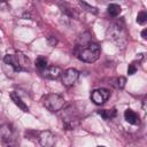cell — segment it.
I'll use <instances>...</instances> for the list:
<instances>
[{
	"label": "cell",
	"mask_w": 147,
	"mask_h": 147,
	"mask_svg": "<svg viewBox=\"0 0 147 147\" xmlns=\"http://www.w3.org/2000/svg\"><path fill=\"white\" fill-rule=\"evenodd\" d=\"M6 64L10 65L16 72L18 71H29L30 70V60L22 53L17 52L15 54H7L3 57Z\"/></svg>",
	"instance_id": "1"
},
{
	"label": "cell",
	"mask_w": 147,
	"mask_h": 147,
	"mask_svg": "<svg viewBox=\"0 0 147 147\" xmlns=\"http://www.w3.org/2000/svg\"><path fill=\"white\" fill-rule=\"evenodd\" d=\"M100 46L95 42H90L85 46H82L77 49V56L80 61L92 63L95 62L100 56Z\"/></svg>",
	"instance_id": "2"
},
{
	"label": "cell",
	"mask_w": 147,
	"mask_h": 147,
	"mask_svg": "<svg viewBox=\"0 0 147 147\" xmlns=\"http://www.w3.org/2000/svg\"><path fill=\"white\" fill-rule=\"evenodd\" d=\"M108 33H109L110 38L118 46H122L126 42L127 34H126V30H125V26L123 25V23H119V22L113 23L108 29Z\"/></svg>",
	"instance_id": "3"
},
{
	"label": "cell",
	"mask_w": 147,
	"mask_h": 147,
	"mask_svg": "<svg viewBox=\"0 0 147 147\" xmlns=\"http://www.w3.org/2000/svg\"><path fill=\"white\" fill-rule=\"evenodd\" d=\"M42 103L44 106L52 113H55V111H59L61 110L63 107H64V99L59 95V94H55V93H51V94H47L44 100H42Z\"/></svg>",
	"instance_id": "4"
},
{
	"label": "cell",
	"mask_w": 147,
	"mask_h": 147,
	"mask_svg": "<svg viewBox=\"0 0 147 147\" xmlns=\"http://www.w3.org/2000/svg\"><path fill=\"white\" fill-rule=\"evenodd\" d=\"M78 77H79V72L74 68H69L61 74V82L64 86H71L77 82Z\"/></svg>",
	"instance_id": "5"
},
{
	"label": "cell",
	"mask_w": 147,
	"mask_h": 147,
	"mask_svg": "<svg viewBox=\"0 0 147 147\" xmlns=\"http://www.w3.org/2000/svg\"><path fill=\"white\" fill-rule=\"evenodd\" d=\"M110 96V92L107 88H98L94 90L91 93V100L95 103V105H102L105 103Z\"/></svg>",
	"instance_id": "6"
},
{
	"label": "cell",
	"mask_w": 147,
	"mask_h": 147,
	"mask_svg": "<svg viewBox=\"0 0 147 147\" xmlns=\"http://www.w3.org/2000/svg\"><path fill=\"white\" fill-rule=\"evenodd\" d=\"M38 141L41 146H46V147H51L54 146L56 142V138L55 136L49 132V131H41L38 133Z\"/></svg>",
	"instance_id": "7"
},
{
	"label": "cell",
	"mask_w": 147,
	"mask_h": 147,
	"mask_svg": "<svg viewBox=\"0 0 147 147\" xmlns=\"http://www.w3.org/2000/svg\"><path fill=\"white\" fill-rule=\"evenodd\" d=\"M41 74L44 77L46 78H49V79H56L61 76L62 74V70L59 68V67H55V65H52V67H46L44 70H41Z\"/></svg>",
	"instance_id": "8"
},
{
	"label": "cell",
	"mask_w": 147,
	"mask_h": 147,
	"mask_svg": "<svg viewBox=\"0 0 147 147\" xmlns=\"http://www.w3.org/2000/svg\"><path fill=\"white\" fill-rule=\"evenodd\" d=\"M0 134H1V138L3 139V141H6V142H11L15 139L14 138V129L9 124H5L1 126Z\"/></svg>",
	"instance_id": "9"
},
{
	"label": "cell",
	"mask_w": 147,
	"mask_h": 147,
	"mask_svg": "<svg viewBox=\"0 0 147 147\" xmlns=\"http://www.w3.org/2000/svg\"><path fill=\"white\" fill-rule=\"evenodd\" d=\"M78 123H79V119H78V117L76 116V115H65V116H63V125H64V127L65 129H68V130H72V129H75L77 125H78Z\"/></svg>",
	"instance_id": "10"
},
{
	"label": "cell",
	"mask_w": 147,
	"mask_h": 147,
	"mask_svg": "<svg viewBox=\"0 0 147 147\" xmlns=\"http://www.w3.org/2000/svg\"><path fill=\"white\" fill-rule=\"evenodd\" d=\"M124 118L126 119V122H129L130 124H139V116L137 113H134L133 110L131 109H126L124 111Z\"/></svg>",
	"instance_id": "11"
},
{
	"label": "cell",
	"mask_w": 147,
	"mask_h": 147,
	"mask_svg": "<svg viewBox=\"0 0 147 147\" xmlns=\"http://www.w3.org/2000/svg\"><path fill=\"white\" fill-rule=\"evenodd\" d=\"M10 98H11V100L14 101V103H15L20 109H22V110L25 111V113L29 111V107L22 101V99L18 96V94H17L16 92H11V93H10Z\"/></svg>",
	"instance_id": "12"
},
{
	"label": "cell",
	"mask_w": 147,
	"mask_h": 147,
	"mask_svg": "<svg viewBox=\"0 0 147 147\" xmlns=\"http://www.w3.org/2000/svg\"><path fill=\"white\" fill-rule=\"evenodd\" d=\"M98 114H99L103 119L108 121V119L114 118V117L116 116L117 111H116V109H103V110H98Z\"/></svg>",
	"instance_id": "13"
},
{
	"label": "cell",
	"mask_w": 147,
	"mask_h": 147,
	"mask_svg": "<svg viewBox=\"0 0 147 147\" xmlns=\"http://www.w3.org/2000/svg\"><path fill=\"white\" fill-rule=\"evenodd\" d=\"M107 11H108V14L111 17H116V16H118L121 14L122 9H121V6L119 5H117V3H110L108 6V8H107Z\"/></svg>",
	"instance_id": "14"
},
{
	"label": "cell",
	"mask_w": 147,
	"mask_h": 147,
	"mask_svg": "<svg viewBox=\"0 0 147 147\" xmlns=\"http://www.w3.org/2000/svg\"><path fill=\"white\" fill-rule=\"evenodd\" d=\"M125 83H126V79H125V77H123V76H119V77H117V78H115L114 80H113V85L116 87V88H119V90H122V88H124V86H125Z\"/></svg>",
	"instance_id": "15"
},
{
	"label": "cell",
	"mask_w": 147,
	"mask_h": 147,
	"mask_svg": "<svg viewBox=\"0 0 147 147\" xmlns=\"http://www.w3.org/2000/svg\"><path fill=\"white\" fill-rule=\"evenodd\" d=\"M36 67L41 71V70H44L46 67H47V60L45 59V57H42V56H39L37 60H36Z\"/></svg>",
	"instance_id": "16"
},
{
	"label": "cell",
	"mask_w": 147,
	"mask_h": 147,
	"mask_svg": "<svg viewBox=\"0 0 147 147\" xmlns=\"http://www.w3.org/2000/svg\"><path fill=\"white\" fill-rule=\"evenodd\" d=\"M137 22H138V24L144 25L147 22V13L144 11V10L142 11H139L138 15H137Z\"/></svg>",
	"instance_id": "17"
},
{
	"label": "cell",
	"mask_w": 147,
	"mask_h": 147,
	"mask_svg": "<svg viewBox=\"0 0 147 147\" xmlns=\"http://www.w3.org/2000/svg\"><path fill=\"white\" fill-rule=\"evenodd\" d=\"M79 5H80V7H82L83 9H85V10L92 13V14H96V13H98V9H96L95 7H92V6H90L88 3L84 2V1H79Z\"/></svg>",
	"instance_id": "18"
},
{
	"label": "cell",
	"mask_w": 147,
	"mask_h": 147,
	"mask_svg": "<svg viewBox=\"0 0 147 147\" xmlns=\"http://www.w3.org/2000/svg\"><path fill=\"white\" fill-rule=\"evenodd\" d=\"M137 70H138V67L136 65L134 62L131 63V64H129V68H127V74H129V75H134Z\"/></svg>",
	"instance_id": "19"
},
{
	"label": "cell",
	"mask_w": 147,
	"mask_h": 147,
	"mask_svg": "<svg viewBox=\"0 0 147 147\" xmlns=\"http://www.w3.org/2000/svg\"><path fill=\"white\" fill-rule=\"evenodd\" d=\"M6 1H7V0H0V9H6V8H7Z\"/></svg>",
	"instance_id": "20"
},
{
	"label": "cell",
	"mask_w": 147,
	"mask_h": 147,
	"mask_svg": "<svg viewBox=\"0 0 147 147\" xmlns=\"http://www.w3.org/2000/svg\"><path fill=\"white\" fill-rule=\"evenodd\" d=\"M141 37H142L144 39H147V30H146V29L142 30V32H141Z\"/></svg>",
	"instance_id": "21"
},
{
	"label": "cell",
	"mask_w": 147,
	"mask_h": 147,
	"mask_svg": "<svg viewBox=\"0 0 147 147\" xmlns=\"http://www.w3.org/2000/svg\"><path fill=\"white\" fill-rule=\"evenodd\" d=\"M48 41H49V42H51V45H52V46H54V45H55V44H56V42H57V41H56V39H55V38H49V39H48Z\"/></svg>",
	"instance_id": "22"
}]
</instances>
